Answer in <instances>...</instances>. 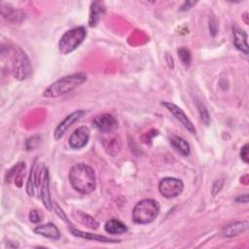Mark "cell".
<instances>
[{
  "instance_id": "5b68a950",
  "label": "cell",
  "mask_w": 249,
  "mask_h": 249,
  "mask_svg": "<svg viewBox=\"0 0 249 249\" xmlns=\"http://www.w3.org/2000/svg\"><path fill=\"white\" fill-rule=\"evenodd\" d=\"M87 30L84 26L74 27L66 31L58 42V50L62 54H68L75 51L85 40Z\"/></svg>"
},
{
  "instance_id": "8992f818",
  "label": "cell",
  "mask_w": 249,
  "mask_h": 249,
  "mask_svg": "<svg viewBox=\"0 0 249 249\" xmlns=\"http://www.w3.org/2000/svg\"><path fill=\"white\" fill-rule=\"evenodd\" d=\"M183 188V182L174 177H165L159 183V191L160 195L166 198H173L179 196L182 193Z\"/></svg>"
},
{
  "instance_id": "7402d4cb",
  "label": "cell",
  "mask_w": 249,
  "mask_h": 249,
  "mask_svg": "<svg viewBox=\"0 0 249 249\" xmlns=\"http://www.w3.org/2000/svg\"><path fill=\"white\" fill-rule=\"evenodd\" d=\"M108 140L109 141H107V143L104 142V147L109 154L115 155L116 153H118V151L120 150V147H121L120 139L117 138L116 136H114V137H110Z\"/></svg>"
},
{
  "instance_id": "cb8c5ba5",
  "label": "cell",
  "mask_w": 249,
  "mask_h": 249,
  "mask_svg": "<svg viewBox=\"0 0 249 249\" xmlns=\"http://www.w3.org/2000/svg\"><path fill=\"white\" fill-rule=\"evenodd\" d=\"M199 114H200V119H201L202 123L205 125H209L210 118H209V114L204 106H199Z\"/></svg>"
},
{
  "instance_id": "4fadbf2b",
  "label": "cell",
  "mask_w": 249,
  "mask_h": 249,
  "mask_svg": "<svg viewBox=\"0 0 249 249\" xmlns=\"http://www.w3.org/2000/svg\"><path fill=\"white\" fill-rule=\"evenodd\" d=\"M106 7L102 1H93L90 4L89 8V25L90 27L96 26L101 17L105 14Z\"/></svg>"
},
{
  "instance_id": "52a82bcc",
  "label": "cell",
  "mask_w": 249,
  "mask_h": 249,
  "mask_svg": "<svg viewBox=\"0 0 249 249\" xmlns=\"http://www.w3.org/2000/svg\"><path fill=\"white\" fill-rule=\"evenodd\" d=\"M161 105H163L174 117L177 121L181 123V124L192 134H196V130L191 120L188 118V116L185 114V112L176 104L169 102V101H163L161 102Z\"/></svg>"
},
{
  "instance_id": "e0dca14e",
  "label": "cell",
  "mask_w": 249,
  "mask_h": 249,
  "mask_svg": "<svg viewBox=\"0 0 249 249\" xmlns=\"http://www.w3.org/2000/svg\"><path fill=\"white\" fill-rule=\"evenodd\" d=\"M247 229H248L247 221H237V222H233V223L227 225L224 228L223 234H224V236L231 237V236H235L239 233L246 231Z\"/></svg>"
},
{
  "instance_id": "44dd1931",
  "label": "cell",
  "mask_w": 249,
  "mask_h": 249,
  "mask_svg": "<svg viewBox=\"0 0 249 249\" xmlns=\"http://www.w3.org/2000/svg\"><path fill=\"white\" fill-rule=\"evenodd\" d=\"M77 219L79 220V222L81 224H83L84 226H86L91 230H96L99 226L98 222L93 217H91L89 214L84 213L82 211L77 212Z\"/></svg>"
},
{
  "instance_id": "2e32d148",
  "label": "cell",
  "mask_w": 249,
  "mask_h": 249,
  "mask_svg": "<svg viewBox=\"0 0 249 249\" xmlns=\"http://www.w3.org/2000/svg\"><path fill=\"white\" fill-rule=\"evenodd\" d=\"M70 232L77 236V237H81V238H85V239H89V240H93V241H98V242H104V243H116V242H120V240L118 239H113L104 235H98L95 233H90V232H86L80 230H76V229H70L69 230Z\"/></svg>"
},
{
  "instance_id": "9a60e30c",
  "label": "cell",
  "mask_w": 249,
  "mask_h": 249,
  "mask_svg": "<svg viewBox=\"0 0 249 249\" xmlns=\"http://www.w3.org/2000/svg\"><path fill=\"white\" fill-rule=\"evenodd\" d=\"M34 232L54 240L60 238V231L57 229V227L53 223H47L44 225L37 226L34 229Z\"/></svg>"
},
{
  "instance_id": "484cf974",
  "label": "cell",
  "mask_w": 249,
  "mask_h": 249,
  "mask_svg": "<svg viewBox=\"0 0 249 249\" xmlns=\"http://www.w3.org/2000/svg\"><path fill=\"white\" fill-rule=\"evenodd\" d=\"M249 153H248V144L246 143L240 150V158L241 160L245 162V163H248V156Z\"/></svg>"
},
{
  "instance_id": "d4e9b609",
  "label": "cell",
  "mask_w": 249,
  "mask_h": 249,
  "mask_svg": "<svg viewBox=\"0 0 249 249\" xmlns=\"http://www.w3.org/2000/svg\"><path fill=\"white\" fill-rule=\"evenodd\" d=\"M42 213L36 209H33L29 212V220L32 223H39L42 220Z\"/></svg>"
},
{
  "instance_id": "83f0119b",
  "label": "cell",
  "mask_w": 249,
  "mask_h": 249,
  "mask_svg": "<svg viewBox=\"0 0 249 249\" xmlns=\"http://www.w3.org/2000/svg\"><path fill=\"white\" fill-rule=\"evenodd\" d=\"M196 4V2H193V1H187L185 2L182 6H181V11H186V10H189L190 8H192V6H194Z\"/></svg>"
},
{
  "instance_id": "f1b7e54d",
  "label": "cell",
  "mask_w": 249,
  "mask_h": 249,
  "mask_svg": "<svg viewBox=\"0 0 249 249\" xmlns=\"http://www.w3.org/2000/svg\"><path fill=\"white\" fill-rule=\"evenodd\" d=\"M236 202H242V203H247V201H248V196H247V194H244V195H242V196H237L236 197Z\"/></svg>"
},
{
  "instance_id": "5bb4252c",
  "label": "cell",
  "mask_w": 249,
  "mask_h": 249,
  "mask_svg": "<svg viewBox=\"0 0 249 249\" xmlns=\"http://www.w3.org/2000/svg\"><path fill=\"white\" fill-rule=\"evenodd\" d=\"M232 35H233V44L237 50H239L244 54H248V44H247V33L237 27L236 25L232 26Z\"/></svg>"
},
{
  "instance_id": "9c48e42d",
  "label": "cell",
  "mask_w": 249,
  "mask_h": 249,
  "mask_svg": "<svg viewBox=\"0 0 249 249\" xmlns=\"http://www.w3.org/2000/svg\"><path fill=\"white\" fill-rule=\"evenodd\" d=\"M85 114L86 112L84 110H78L66 116L55 127L53 131V138L55 140H59L64 135V133L68 130V128L71 127L74 123L79 121Z\"/></svg>"
},
{
  "instance_id": "8fae6325",
  "label": "cell",
  "mask_w": 249,
  "mask_h": 249,
  "mask_svg": "<svg viewBox=\"0 0 249 249\" xmlns=\"http://www.w3.org/2000/svg\"><path fill=\"white\" fill-rule=\"evenodd\" d=\"M40 196L44 206L48 210H52V200H51V193H50V175L49 170L46 167L42 168L41 175V184H40Z\"/></svg>"
},
{
  "instance_id": "6da1fadb",
  "label": "cell",
  "mask_w": 249,
  "mask_h": 249,
  "mask_svg": "<svg viewBox=\"0 0 249 249\" xmlns=\"http://www.w3.org/2000/svg\"><path fill=\"white\" fill-rule=\"evenodd\" d=\"M69 181L72 188L82 195L90 194L96 187L94 170L86 163H78L72 166L69 172Z\"/></svg>"
},
{
  "instance_id": "277c9868",
  "label": "cell",
  "mask_w": 249,
  "mask_h": 249,
  "mask_svg": "<svg viewBox=\"0 0 249 249\" xmlns=\"http://www.w3.org/2000/svg\"><path fill=\"white\" fill-rule=\"evenodd\" d=\"M11 71L13 76L19 80H26L32 72V67L27 54L18 47L12 48Z\"/></svg>"
},
{
  "instance_id": "ba28073f",
  "label": "cell",
  "mask_w": 249,
  "mask_h": 249,
  "mask_svg": "<svg viewBox=\"0 0 249 249\" xmlns=\"http://www.w3.org/2000/svg\"><path fill=\"white\" fill-rule=\"evenodd\" d=\"M91 124L92 126H94L97 130L104 133L112 132L118 127V121L113 115L108 113H104L94 117Z\"/></svg>"
},
{
  "instance_id": "ac0fdd59",
  "label": "cell",
  "mask_w": 249,
  "mask_h": 249,
  "mask_svg": "<svg viewBox=\"0 0 249 249\" xmlns=\"http://www.w3.org/2000/svg\"><path fill=\"white\" fill-rule=\"evenodd\" d=\"M41 171L42 169L40 170L39 174H38V169H37V163H36V160L34 161L32 167H31V170H30V174H29V178H28V181H27V185H26V192L29 196H34L35 194V188L38 186V184L40 185L39 183V178L41 177Z\"/></svg>"
},
{
  "instance_id": "ffe728a7",
  "label": "cell",
  "mask_w": 249,
  "mask_h": 249,
  "mask_svg": "<svg viewBox=\"0 0 249 249\" xmlns=\"http://www.w3.org/2000/svg\"><path fill=\"white\" fill-rule=\"evenodd\" d=\"M104 230L110 234H122L127 231V228L125 224H124L122 221L117 219H111L106 222Z\"/></svg>"
},
{
  "instance_id": "7c38bea8",
  "label": "cell",
  "mask_w": 249,
  "mask_h": 249,
  "mask_svg": "<svg viewBox=\"0 0 249 249\" xmlns=\"http://www.w3.org/2000/svg\"><path fill=\"white\" fill-rule=\"evenodd\" d=\"M25 175V163L18 162L14 167H12L6 175V182H14L18 188L22 186V179Z\"/></svg>"
},
{
  "instance_id": "4316f807",
  "label": "cell",
  "mask_w": 249,
  "mask_h": 249,
  "mask_svg": "<svg viewBox=\"0 0 249 249\" xmlns=\"http://www.w3.org/2000/svg\"><path fill=\"white\" fill-rule=\"evenodd\" d=\"M223 182H224L223 179L217 180V181L215 182V184L213 185V188H212V194H213V195L217 194V193L221 190V188H222V186H223Z\"/></svg>"
},
{
  "instance_id": "7a4b0ae2",
  "label": "cell",
  "mask_w": 249,
  "mask_h": 249,
  "mask_svg": "<svg viewBox=\"0 0 249 249\" xmlns=\"http://www.w3.org/2000/svg\"><path fill=\"white\" fill-rule=\"evenodd\" d=\"M86 80L87 76L84 73H74L71 75L64 76L51 84L44 90L43 95L45 97L50 98L61 96L80 87L82 84L86 82Z\"/></svg>"
},
{
  "instance_id": "d6986e66",
  "label": "cell",
  "mask_w": 249,
  "mask_h": 249,
  "mask_svg": "<svg viewBox=\"0 0 249 249\" xmlns=\"http://www.w3.org/2000/svg\"><path fill=\"white\" fill-rule=\"evenodd\" d=\"M170 144L179 154H181L184 157L189 156L191 153V148L189 143L184 138L178 135H172L170 137Z\"/></svg>"
},
{
  "instance_id": "603a6c76",
  "label": "cell",
  "mask_w": 249,
  "mask_h": 249,
  "mask_svg": "<svg viewBox=\"0 0 249 249\" xmlns=\"http://www.w3.org/2000/svg\"><path fill=\"white\" fill-rule=\"evenodd\" d=\"M178 56L181 60V62L184 64L185 67H189L192 61V55L188 49L186 48H180L178 50Z\"/></svg>"
},
{
  "instance_id": "3957f363",
  "label": "cell",
  "mask_w": 249,
  "mask_h": 249,
  "mask_svg": "<svg viewBox=\"0 0 249 249\" xmlns=\"http://www.w3.org/2000/svg\"><path fill=\"white\" fill-rule=\"evenodd\" d=\"M160 204L157 200L146 198L138 201L132 210V220L136 224L152 223L160 213Z\"/></svg>"
},
{
  "instance_id": "30bf717a",
  "label": "cell",
  "mask_w": 249,
  "mask_h": 249,
  "mask_svg": "<svg viewBox=\"0 0 249 249\" xmlns=\"http://www.w3.org/2000/svg\"><path fill=\"white\" fill-rule=\"evenodd\" d=\"M89 129L87 126H80L74 130L69 137V145L73 149H81L85 147L89 139Z\"/></svg>"
}]
</instances>
